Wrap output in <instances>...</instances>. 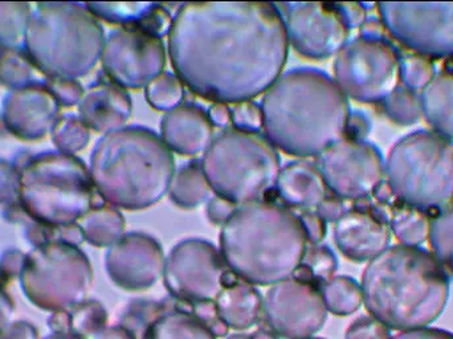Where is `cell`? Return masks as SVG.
Instances as JSON below:
<instances>
[{"mask_svg":"<svg viewBox=\"0 0 453 339\" xmlns=\"http://www.w3.org/2000/svg\"><path fill=\"white\" fill-rule=\"evenodd\" d=\"M193 316L202 322L215 337H226L228 333V327L223 324L218 314L217 304L215 301H206V303L193 304Z\"/></svg>","mask_w":453,"mask_h":339,"instance_id":"35","label":"cell"},{"mask_svg":"<svg viewBox=\"0 0 453 339\" xmlns=\"http://www.w3.org/2000/svg\"><path fill=\"white\" fill-rule=\"evenodd\" d=\"M250 339H277V335L272 330L258 329L250 335Z\"/></svg>","mask_w":453,"mask_h":339,"instance_id":"44","label":"cell"},{"mask_svg":"<svg viewBox=\"0 0 453 339\" xmlns=\"http://www.w3.org/2000/svg\"><path fill=\"white\" fill-rule=\"evenodd\" d=\"M0 339H40L39 333L28 322L19 321L8 325L2 333Z\"/></svg>","mask_w":453,"mask_h":339,"instance_id":"40","label":"cell"},{"mask_svg":"<svg viewBox=\"0 0 453 339\" xmlns=\"http://www.w3.org/2000/svg\"><path fill=\"white\" fill-rule=\"evenodd\" d=\"M237 208H239V205L228 202L225 197L215 195L214 197L210 199L209 204H207V216H209V220L212 224H222V226H225L226 221L231 219V216L236 212Z\"/></svg>","mask_w":453,"mask_h":339,"instance_id":"37","label":"cell"},{"mask_svg":"<svg viewBox=\"0 0 453 339\" xmlns=\"http://www.w3.org/2000/svg\"><path fill=\"white\" fill-rule=\"evenodd\" d=\"M390 330L374 317L362 316L351 322L345 339H390Z\"/></svg>","mask_w":453,"mask_h":339,"instance_id":"34","label":"cell"},{"mask_svg":"<svg viewBox=\"0 0 453 339\" xmlns=\"http://www.w3.org/2000/svg\"><path fill=\"white\" fill-rule=\"evenodd\" d=\"M382 105L388 119L396 124H414L422 116L419 96L403 84L399 85L395 92L383 101Z\"/></svg>","mask_w":453,"mask_h":339,"instance_id":"29","label":"cell"},{"mask_svg":"<svg viewBox=\"0 0 453 339\" xmlns=\"http://www.w3.org/2000/svg\"><path fill=\"white\" fill-rule=\"evenodd\" d=\"M159 7L158 3H117L101 4V15L113 23H122L127 27H137Z\"/></svg>","mask_w":453,"mask_h":339,"instance_id":"32","label":"cell"},{"mask_svg":"<svg viewBox=\"0 0 453 339\" xmlns=\"http://www.w3.org/2000/svg\"><path fill=\"white\" fill-rule=\"evenodd\" d=\"M264 137L288 156L311 158L346 135L350 104L334 79L317 68L285 72L261 103Z\"/></svg>","mask_w":453,"mask_h":339,"instance_id":"2","label":"cell"},{"mask_svg":"<svg viewBox=\"0 0 453 339\" xmlns=\"http://www.w3.org/2000/svg\"><path fill=\"white\" fill-rule=\"evenodd\" d=\"M431 213L394 200L391 207V232L404 245L419 247L430 232Z\"/></svg>","mask_w":453,"mask_h":339,"instance_id":"23","label":"cell"},{"mask_svg":"<svg viewBox=\"0 0 453 339\" xmlns=\"http://www.w3.org/2000/svg\"><path fill=\"white\" fill-rule=\"evenodd\" d=\"M361 289L367 312L388 329H425L446 309L449 277L434 253L399 244L369 261Z\"/></svg>","mask_w":453,"mask_h":339,"instance_id":"3","label":"cell"},{"mask_svg":"<svg viewBox=\"0 0 453 339\" xmlns=\"http://www.w3.org/2000/svg\"><path fill=\"white\" fill-rule=\"evenodd\" d=\"M300 219L308 236V242L311 244H321L322 240L326 236V221L319 213L311 211H303Z\"/></svg>","mask_w":453,"mask_h":339,"instance_id":"36","label":"cell"},{"mask_svg":"<svg viewBox=\"0 0 453 339\" xmlns=\"http://www.w3.org/2000/svg\"><path fill=\"white\" fill-rule=\"evenodd\" d=\"M229 339H250V337H247V335H232V337Z\"/></svg>","mask_w":453,"mask_h":339,"instance_id":"46","label":"cell"},{"mask_svg":"<svg viewBox=\"0 0 453 339\" xmlns=\"http://www.w3.org/2000/svg\"><path fill=\"white\" fill-rule=\"evenodd\" d=\"M365 200L356 202L334 226L335 245L356 263L372 261L388 250L391 240L390 219L378 205Z\"/></svg>","mask_w":453,"mask_h":339,"instance_id":"16","label":"cell"},{"mask_svg":"<svg viewBox=\"0 0 453 339\" xmlns=\"http://www.w3.org/2000/svg\"><path fill=\"white\" fill-rule=\"evenodd\" d=\"M231 119L234 129L242 132L258 133L263 129L261 105L253 101L234 104L231 108Z\"/></svg>","mask_w":453,"mask_h":339,"instance_id":"33","label":"cell"},{"mask_svg":"<svg viewBox=\"0 0 453 339\" xmlns=\"http://www.w3.org/2000/svg\"><path fill=\"white\" fill-rule=\"evenodd\" d=\"M390 339H453V333L425 327V329L407 330V332L399 333Z\"/></svg>","mask_w":453,"mask_h":339,"instance_id":"41","label":"cell"},{"mask_svg":"<svg viewBox=\"0 0 453 339\" xmlns=\"http://www.w3.org/2000/svg\"><path fill=\"white\" fill-rule=\"evenodd\" d=\"M321 293L327 312L334 316H350L364 304L361 285L351 277H333L329 282L322 285Z\"/></svg>","mask_w":453,"mask_h":339,"instance_id":"24","label":"cell"},{"mask_svg":"<svg viewBox=\"0 0 453 339\" xmlns=\"http://www.w3.org/2000/svg\"><path fill=\"white\" fill-rule=\"evenodd\" d=\"M317 169L334 196L351 202L369 199L385 178V161L366 140H342L317 157Z\"/></svg>","mask_w":453,"mask_h":339,"instance_id":"11","label":"cell"},{"mask_svg":"<svg viewBox=\"0 0 453 339\" xmlns=\"http://www.w3.org/2000/svg\"><path fill=\"white\" fill-rule=\"evenodd\" d=\"M308 339H322V338H313V337H311V338H308Z\"/></svg>","mask_w":453,"mask_h":339,"instance_id":"47","label":"cell"},{"mask_svg":"<svg viewBox=\"0 0 453 339\" xmlns=\"http://www.w3.org/2000/svg\"><path fill=\"white\" fill-rule=\"evenodd\" d=\"M334 81L346 97L382 104L402 84L401 50L380 31L364 24L361 35L337 53Z\"/></svg>","mask_w":453,"mask_h":339,"instance_id":"8","label":"cell"},{"mask_svg":"<svg viewBox=\"0 0 453 339\" xmlns=\"http://www.w3.org/2000/svg\"><path fill=\"white\" fill-rule=\"evenodd\" d=\"M164 250L154 237L142 232L125 235L109 250V276L122 289L142 292L164 276Z\"/></svg>","mask_w":453,"mask_h":339,"instance_id":"15","label":"cell"},{"mask_svg":"<svg viewBox=\"0 0 453 339\" xmlns=\"http://www.w3.org/2000/svg\"><path fill=\"white\" fill-rule=\"evenodd\" d=\"M420 109L436 133L453 140V73L441 71L419 96Z\"/></svg>","mask_w":453,"mask_h":339,"instance_id":"20","label":"cell"},{"mask_svg":"<svg viewBox=\"0 0 453 339\" xmlns=\"http://www.w3.org/2000/svg\"><path fill=\"white\" fill-rule=\"evenodd\" d=\"M428 239L434 256L453 274V202L431 213Z\"/></svg>","mask_w":453,"mask_h":339,"instance_id":"26","label":"cell"},{"mask_svg":"<svg viewBox=\"0 0 453 339\" xmlns=\"http://www.w3.org/2000/svg\"><path fill=\"white\" fill-rule=\"evenodd\" d=\"M280 199L289 207L311 211L327 196V187L316 165L295 161L280 170L276 186Z\"/></svg>","mask_w":453,"mask_h":339,"instance_id":"18","label":"cell"},{"mask_svg":"<svg viewBox=\"0 0 453 339\" xmlns=\"http://www.w3.org/2000/svg\"><path fill=\"white\" fill-rule=\"evenodd\" d=\"M263 319L277 337H313L327 319L321 288L295 277L272 285L264 297Z\"/></svg>","mask_w":453,"mask_h":339,"instance_id":"13","label":"cell"},{"mask_svg":"<svg viewBox=\"0 0 453 339\" xmlns=\"http://www.w3.org/2000/svg\"><path fill=\"white\" fill-rule=\"evenodd\" d=\"M234 276L212 243L186 239L165 260L164 281L173 297L193 304L217 301Z\"/></svg>","mask_w":453,"mask_h":339,"instance_id":"9","label":"cell"},{"mask_svg":"<svg viewBox=\"0 0 453 339\" xmlns=\"http://www.w3.org/2000/svg\"><path fill=\"white\" fill-rule=\"evenodd\" d=\"M142 339H217L199 320L191 313L170 311L159 317Z\"/></svg>","mask_w":453,"mask_h":339,"instance_id":"22","label":"cell"},{"mask_svg":"<svg viewBox=\"0 0 453 339\" xmlns=\"http://www.w3.org/2000/svg\"><path fill=\"white\" fill-rule=\"evenodd\" d=\"M44 339H84L77 337V335H71V333H53Z\"/></svg>","mask_w":453,"mask_h":339,"instance_id":"45","label":"cell"},{"mask_svg":"<svg viewBox=\"0 0 453 339\" xmlns=\"http://www.w3.org/2000/svg\"><path fill=\"white\" fill-rule=\"evenodd\" d=\"M210 119H211L214 127H228L232 124L231 108L226 104H214L211 108L207 111Z\"/></svg>","mask_w":453,"mask_h":339,"instance_id":"42","label":"cell"},{"mask_svg":"<svg viewBox=\"0 0 453 339\" xmlns=\"http://www.w3.org/2000/svg\"><path fill=\"white\" fill-rule=\"evenodd\" d=\"M173 309L166 308L162 303L148 300H134L127 306L121 320L119 327L132 332L137 339H142L146 330L167 312Z\"/></svg>","mask_w":453,"mask_h":339,"instance_id":"27","label":"cell"},{"mask_svg":"<svg viewBox=\"0 0 453 339\" xmlns=\"http://www.w3.org/2000/svg\"><path fill=\"white\" fill-rule=\"evenodd\" d=\"M435 77V65L425 56L401 52V80L411 90L425 89Z\"/></svg>","mask_w":453,"mask_h":339,"instance_id":"31","label":"cell"},{"mask_svg":"<svg viewBox=\"0 0 453 339\" xmlns=\"http://www.w3.org/2000/svg\"><path fill=\"white\" fill-rule=\"evenodd\" d=\"M264 298L253 285L237 279L217 298L218 314L228 329L247 330L263 319Z\"/></svg>","mask_w":453,"mask_h":339,"instance_id":"19","label":"cell"},{"mask_svg":"<svg viewBox=\"0 0 453 339\" xmlns=\"http://www.w3.org/2000/svg\"><path fill=\"white\" fill-rule=\"evenodd\" d=\"M201 164L212 191L239 207L265 196L281 170L279 153L264 135L234 127L214 138Z\"/></svg>","mask_w":453,"mask_h":339,"instance_id":"7","label":"cell"},{"mask_svg":"<svg viewBox=\"0 0 453 339\" xmlns=\"http://www.w3.org/2000/svg\"><path fill=\"white\" fill-rule=\"evenodd\" d=\"M165 65L164 40L138 27H125L109 40L106 68L121 87L146 88L164 73Z\"/></svg>","mask_w":453,"mask_h":339,"instance_id":"14","label":"cell"},{"mask_svg":"<svg viewBox=\"0 0 453 339\" xmlns=\"http://www.w3.org/2000/svg\"><path fill=\"white\" fill-rule=\"evenodd\" d=\"M386 183L394 197L426 212L453 202V140L418 130L399 140L385 162Z\"/></svg>","mask_w":453,"mask_h":339,"instance_id":"6","label":"cell"},{"mask_svg":"<svg viewBox=\"0 0 453 339\" xmlns=\"http://www.w3.org/2000/svg\"><path fill=\"white\" fill-rule=\"evenodd\" d=\"M211 187L207 181L201 161L188 162L175 171L170 184V199L183 210H193L210 199Z\"/></svg>","mask_w":453,"mask_h":339,"instance_id":"21","label":"cell"},{"mask_svg":"<svg viewBox=\"0 0 453 339\" xmlns=\"http://www.w3.org/2000/svg\"><path fill=\"white\" fill-rule=\"evenodd\" d=\"M161 138L167 148L185 157H196L214 141V124L206 109L182 103L167 112L161 122Z\"/></svg>","mask_w":453,"mask_h":339,"instance_id":"17","label":"cell"},{"mask_svg":"<svg viewBox=\"0 0 453 339\" xmlns=\"http://www.w3.org/2000/svg\"><path fill=\"white\" fill-rule=\"evenodd\" d=\"M288 52L284 18L274 3H186L169 32L178 79L215 104L265 95L281 77Z\"/></svg>","mask_w":453,"mask_h":339,"instance_id":"1","label":"cell"},{"mask_svg":"<svg viewBox=\"0 0 453 339\" xmlns=\"http://www.w3.org/2000/svg\"><path fill=\"white\" fill-rule=\"evenodd\" d=\"M308 245L300 215L276 202L240 205L220 232L226 266L253 287H272L292 279Z\"/></svg>","mask_w":453,"mask_h":339,"instance_id":"4","label":"cell"},{"mask_svg":"<svg viewBox=\"0 0 453 339\" xmlns=\"http://www.w3.org/2000/svg\"><path fill=\"white\" fill-rule=\"evenodd\" d=\"M338 268V260L334 252L326 245L311 244L306 248L303 263L295 274V279L311 282L317 287L329 282L334 277Z\"/></svg>","mask_w":453,"mask_h":339,"instance_id":"25","label":"cell"},{"mask_svg":"<svg viewBox=\"0 0 453 339\" xmlns=\"http://www.w3.org/2000/svg\"><path fill=\"white\" fill-rule=\"evenodd\" d=\"M345 200L340 199V197L326 196L322 200L321 204L317 207V213L324 219L326 223H335L343 213L346 212Z\"/></svg>","mask_w":453,"mask_h":339,"instance_id":"38","label":"cell"},{"mask_svg":"<svg viewBox=\"0 0 453 339\" xmlns=\"http://www.w3.org/2000/svg\"><path fill=\"white\" fill-rule=\"evenodd\" d=\"M173 151L145 127L117 130L104 140L96 178L106 199L130 211L146 210L169 194L175 173Z\"/></svg>","mask_w":453,"mask_h":339,"instance_id":"5","label":"cell"},{"mask_svg":"<svg viewBox=\"0 0 453 339\" xmlns=\"http://www.w3.org/2000/svg\"><path fill=\"white\" fill-rule=\"evenodd\" d=\"M68 322V333L80 338H92L101 330L105 329L108 314L98 303L85 304L77 306Z\"/></svg>","mask_w":453,"mask_h":339,"instance_id":"30","label":"cell"},{"mask_svg":"<svg viewBox=\"0 0 453 339\" xmlns=\"http://www.w3.org/2000/svg\"><path fill=\"white\" fill-rule=\"evenodd\" d=\"M370 132V121L361 112H351L349 117L348 127H346V138L350 140H366Z\"/></svg>","mask_w":453,"mask_h":339,"instance_id":"39","label":"cell"},{"mask_svg":"<svg viewBox=\"0 0 453 339\" xmlns=\"http://www.w3.org/2000/svg\"><path fill=\"white\" fill-rule=\"evenodd\" d=\"M146 100L157 111L170 112L182 104L185 85L177 74L162 73L145 88Z\"/></svg>","mask_w":453,"mask_h":339,"instance_id":"28","label":"cell"},{"mask_svg":"<svg viewBox=\"0 0 453 339\" xmlns=\"http://www.w3.org/2000/svg\"><path fill=\"white\" fill-rule=\"evenodd\" d=\"M289 45L311 60H325L340 52L351 27L341 3H280Z\"/></svg>","mask_w":453,"mask_h":339,"instance_id":"12","label":"cell"},{"mask_svg":"<svg viewBox=\"0 0 453 339\" xmlns=\"http://www.w3.org/2000/svg\"><path fill=\"white\" fill-rule=\"evenodd\" d=\"M394 39L425 58L453 56V3H380Z\"/></svg>","mask_w":453,"mask_h":339,"instance_id":"10","label":"cell"},{"mask_svg":"<svg viewBox=\"0 0 453 339\" xmlns=\"http://www.w3.org/2000/svg\"><path fill=\"white\" fill-rule=\"evenodd\" d=\"M92 339H137V337L119 325V327H105L93 335Z\"/></svg>","mask_w":453,"mask_h":339,"instance_id":"43","label":"cell"}]
</instances>
